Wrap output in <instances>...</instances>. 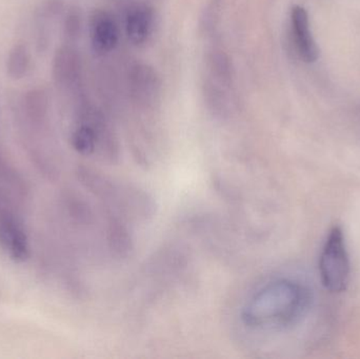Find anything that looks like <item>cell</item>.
<instances>
[{
	"label": "cell",
	"instance_id": "6da1fadb",
	"mask_svg": "<svg viewBox=\"0 0 360 359\" xmlns=\"http://www.w3.org/2000/svg\"><path fill=\"white\" fill-rule=\"evenodd\" d=\"M310 305V292L300 282H269L250 299L243 312L245 325L256 329H281L297 322Z\"/></svg>",
	"mask_w": 360,
	"mask_h": 359
},
{
	"label": "cell",
	"instance_id": "7a4b0ae2",
	"mask_svg": "<svg viewBox=\"0 0 360 359\" xmlns=\"http://www.w3.org/2000/svg\"><path fill=\"white\" fill-rule=\"evenodd\" d=\"M350 273V259L344 231L340 227H334L329 232L319 259L321 282L330 292H344L348 287Z\"/></svg>",
	"mask_w": 360,
	"mask_h": 359
},
{
	"label": "cell",
	"instance_id": "3957f363",
	"mask_svg": "<svg viewBox=\"0 0 360 359\" xmlns=\"http://www.w3.org/2000/svg\"><path fill=\"white\" fill-rule=\"evenodd\" d=\"M91 46L95 54H108L117 46L120 40V29L111 13L105 10H95L91 14L90 22Z\"/></svg>",
	"mask_w": 360,
	"mask_h": 359
},
{
	"label": "cell",
	"instance_id": "277c9868",
	"mask_svg": "<svg viewBox=\"0 0 360 359\" xmlns=\"http://www.w3.org/2000/svg\"><path fill=\"white\" fill-rule=\"evenodd\" d=\"M291 30L294 46L302 60L314 63L319 58V48L311 32L310 20L302 6H293L291 11Z\"/></svg>",
	"mask_w": 360,
	"mask_h": 359
},
{
	"label": "cell",
	"instance_id": "5b68a950",
	"mask_svg": "<svg viewBox=\"0 0 360 359\" xmlns=\"http://www.w3.org/2000/svg\"><path fill=\"white\" fill-rule=\"evenodd\" d=\"M130 88L133 97L143 105L153 103L160 91V80L156 71L149 65L133 67L130 76Z\"/></svg>",
	"mask_w": 360,
	"mask_h": 359
},
{
	"label": "cell",
	"instance_id": "8992f818",
	"mask_svg": "<svg viewBox=\"0 0 360 359\" xmlns=\"http://www.w3.org/2000/svg\"><path fill=\"white\" fill-rule=\"evenodd\" d=\"M155 23L153 8L147 4H137L127 16L126 31L129 40L135 46H143L152 36Z\"/></svg>",
	"mask_w": 360,
	"mask_h": 359
},
{
	"label": "cell",
	"instance_id": "52a82bcc",
	"mask_svg": "<svg viewBox=\"0 0 360 359\" xmlns=\"http://www.w3.org/2000/svg\"><path fill=\"white\" fill-rule=\"evenodd\" d=\"M55 76L59 82L63 84H71L79 75V58L75 51L71 48H63L57 51L54 65Z\"/></svg>",
	"mask_w": 360,
	"mask_h": 359
},
{
	"label": "cell",
	"instance_id": "ba28073f",
	"mask_svg": "<svg viewBox=\"0 0 360 359\" xmlns=\"http://www.w3.org/2000/svg\"><path fill=\"white\" fill-rule=\"evenodd\" d=\"M30 56L23 44H17L11 50L8 57V74L13 79H20L29 69Z\"/></svg>",
	"mask_w": 360,
	"mask_h": 359
},
{
	"label": "cell",
	"instance_id": "9c48e42d",
	"mask_svg": "<svg viewBox=\"0 0 360 359\" xmlns=\"http://www.w3.org/2000/svg\"><path fill=\"white\" fill-rule=\"evenodd\" d=\"M96 143V134L91 126H82L73 134V145L79 153H92Z\"/></svg>",
	"mask_w": 360,
	"mask_h": 359
},
{
	"label": "cell",
	"instance_id": "30bf717a",
	"mask_svg": "<svg viewBox=\"0 0 360 359\" xmlns=\"http://www.w3.org/2000/svg\"><path fill=\"white\" fill-rule=\"evenodd\" d=\"M211 69L216 78L221 82H229L231 79V65L228 56L224 53L216 52L212 55Z\"/></svg>",
	"mask_w": 360,
	"mask_h": 359
},
{
	"label": "cell",
	"instance_id": "8fae6325",
	"mask_svg": "<svg viewBox=\"0 0 360 359\" xmlns=\"http://www.w3.org/2000/svg\"><path fill=\"white\" fill-rule=\"evenodd\" d=\"M65 34L71 39L77 38L79 36L80 29H82V21H80V16L77 13H70L69 16L67 17V20H65Z\"/></svg>",
	"mask_w": 360,
	"mask_h": 359
}]
</instances>
